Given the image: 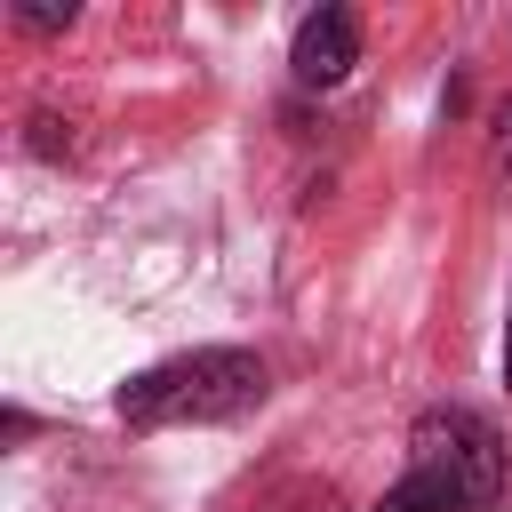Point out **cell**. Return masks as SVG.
I'll return each mask as SVG.
<instances>
[{
  "mask_svg": "<svg viewBox=\"0 0 512 512\" xmlns=\"http://www.w3.org/2000/svg\"><path fill=\"white\" fill-rule=\"evenodd\" d=\"M264 360L256 352H240V344H200V352H176V360H152V368H136L120 392H112V408H120V424H136V432H160V424H224V416H248L256 400H264Z\"/></svg>",
  "mask_w": 512,
  "mask_h": 512,
  "instance_id": "cell-1",
  "label": "cell"
},
{
  "mask_svg": "<svg viewBox=\"0 0 512 512\" xmlns=\"http://www.w3.org/2000/svg\"><path fill=\"white\" fill-rule=\"evenodd\" d=\"M408 456L448 464V472L464 480L472 512H488V504H496V488H504V440H496V424H488V416H472V408H424V416H416V432H408Z\"/></svg>",
  "mask_w": 512,
  "mask_h": 512,
  "instance_id": "cell-2",
  "label": "cell"
},
{
  "mask_svg": "<svg viewBox=\"0 0 512 512\" xmlns=\"http://www.w3.org/2000/svg\"><path fill=\"white\" fill-rule=\"evenodd\" d=\"M288 64H296L304 88H336L360 64V16L352 8H312L296 24V40H288Z\"/></svg>",
  "mask_w": 512,
  "mask_h": 512,
  "instance_id": "cell-3",
  "label": "cell"
},
{
  "mask_svg": "<svg viewBox=\"0 0 512 512\" xmlns=\"http://www.w3.org/2000/svg\"><path fill=\"white\" fill-rule=\"evenodd\" d=\"M368 512H472V496H464V480H456L448 464L408 456V472H400V480H392Z\"/></svg>",
  "mask_w": 512,
  "mask_h": 512,
  "instance_id": "cell-4",
  "label": "cell"
},
{
  "mask_svg": "<svg viewBox=\"0 0 512 512\" xmlns=\"http://www.w3.org/2000/svg\"><path fill=\"white\" fill-rule=\"evenodd\" d=\"M80 136H72V120H56V112H32V128H24V152L32 160H64Z\"/></svg>",
  "mask_w": 512,
  "mask_h": 512,
  "instance_id": "cell-5",
  "label": "cell"
},
{
  "mask_svg": "<svg viewBox=\"0 0 512 512\" xmlns=\"http://www.w3.org/2000/svg\"><path fill=\"white\" fill-rule=\"evenodd\" d=\"M64 24H72V8H32V0L16 8V32H64Z\"/></svg>",
  "mask_w": 512,
  "mask_h": 512,
  "instance_id": "cell-6",
  "label": "cell"
},
{
  "mask_svg": "<svg viewBox=\"0 0 512 512\" xmlns=\"http://www.w3.org/2000/svg\"><path fill=\"white\" fill-rule=\"evenodd\" d=\"M488 152H496V176H512V104L496 112V136H488Z\"/></svg>",
  "mask_w": 512,
  "mask_h": 512,
  "instance_id": "cell-7",
  "label": "cell"
},
{
  "mask_svg": "<svg viewBox=\"0 0 512 512\" xmlns=\"http://www.w3.org/2000/svg\"><path fill=\"white\" fill-rule=\"evenodd\" d=\"M504 384H512V320H504Z\"/></svg>",
  "mask_w": 512,
  "mask_h": 512,
  "instance_id": "cell-8",
  "label": "cell"
}]
</instances>
